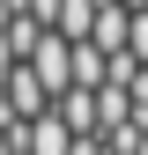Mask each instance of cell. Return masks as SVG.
Here are the masks:
<instances>
[{
  "label": "cell",
  "mask_w": 148,
  "mask_h": 155,
  "mask_svg": "<svg viewBox=\"0 0 148 155\" xmlns=\"http://www.w3.org/2000/svg\"><path fill=\"white\" fill-rule=\"evenodd\" d=\"M22 67H30L37 81L52 89V96H67V89H74V37H59V30H45V37H37V52H30Z\"/></svg>",
  "instance_id": "cell-1"
},
{
  "label": "cell",
  "mask_w": 148,
  "mask_h": 155,
  "mask_svg": "<svg viewBox=\"0 0 148 155\" xmlns=\"http://www.w3.org/2000/svg\"><path fill=\"white\" fill-rule=\"evenodd\" d=\"M74 140H82V133H74V126L59 118V111L30 126V155H74Z\"/></svg>",
  "instance_id": "cell-2"
},
{
  "label": "cell",
  "mask_w": 148,
  "mask_h": 155,
  "mask_svg": "<svg viewBox=\"0 0 148 155\" xmlns=\"http://www.w3.org/2000/svg\"><path fill=\"white\" fill-rule=\"evenodd\" d=\"M59 118H67L74 133H96V89H67V96H59Z\"/></svg>",
  "instance_id": "cell-3"
},
{
  "label": "cell",
  "mask_w": 148,
  "mask_h": 155,
  "mask_svg": "<svg viewBox=\"0 0 148 155\" xmlns=\"http://www.w3.org/2000/svg\"><path fill=\"white\" fill-rule=\"evenodd\" d=\"M22 15H30V22H45V30H59V15H67V0H22Z\"/></svg>",
  "instance_id": "cell-4"
},
{
  "label": "cell",
  "mask_w": 148,
  "mask_h": 155,
  "mask_svg": "<svg viewBox=\"0 0 148 155\" xmlns=\"http://www.w3.org/2000/svg\"><path fill=\"white\" fill-rule=\"evenodd\" d=\"M74 155H111V148L96 140V133H82V140H74Z\"/></svg>",
  "instance_id": "cell-5"
}]
</instances>
